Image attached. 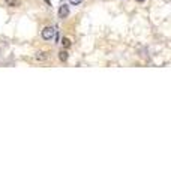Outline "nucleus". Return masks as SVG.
<instances>
[{"instance_id":"nucleus-1","label":"nucleus","mask_w":171,"mask_h":180,"mask_svg":"<svg viewBox=\"0 0 171 180\" xmlns=\"http://www.w3.org/2000/svg\"><path fill=\"white\" fill-rule=\"evenodd\" d=\"M41 36H42L44 41H51V39H54V36H56V29H54V27H45V29L41 32Z\"/></svg>"},{"instance_id":"nucleus-2","label":"nucleus","mask_w":171,"mask_h":180,"mask_svg":"<svg viewBox=\"0 0 171 180\" xmlns=\"http://www.w3.org/2000/svg\"><path fill=\"white\" fill-rule=\"evenodd\" d=\"M69 17V6L66 3H62L60 8H59V18L65 20V18H68Z\"/></svg>"},{"instance_id":"nucleus-3","label":"nucleus","mask_w":171,"mask_h":180,"mask_svg":"<svg viewBox=\"0 0 171 180\" xmlns=\"http://www.w3.org/2000/svg\"><path fill=\"white\" fill-rule=\"evenodd\" d=\"M33 57H35L36 62L42 63V62H47V60L50 59V53H47V51H38V53H36Z\"/></svg>"},{"instance_id":"nucleus-4","label":"nucleus","mask_w":171,"mask_h":180,"mask_svg":"<svg viewBox=\"0 0 171 180\" xmlns=\"http://www.w3.org/2000/svg\"><path fill=\"white\" fill-rule=\"evenodd\" d=\"M5 3H6V6H11V8H17L21 5L20 0H5Z\"/></svg>"},{"instance_id":"nucleus-5","label":"nucleus","mask_w":171,"mask_h":180,"mask_svg":"<svg viewBox=\"0 0 171 180\" xmlns=\"http://www.w3.org/2000/svg\"><path fill=\"white\" fill-rule=\"evenodd\" d=\"M68 57H69V56H68V51L62 50L60 53H59V60H60V62H66V60H68Z\"/></svg>"},{"instance_id":"nucleus-6","label":"nucleus","mask_w":171,"mask_h":180,"mask_svg":"<svg viewBox=\"0 0 171 180\" xmlns=\"http://www.w3.org/2000/svg\"><path fill=\"white\" fill-rule=\"evenodd\" d=\"M62 45L65 48H69L71 47V39H69V38H63V39H62Z\"/></svg>"},{"instance_id":"nucleus-7","label":"nucleus","mask_w":171,"mask_h":180,"mask_svg":"<svg viewBox=\"0 0 171 180\" xmlns=\"http://www.w3.org/2000/svg\"><path fill=\"white\" fill-rule=\"evenodd\" d=\"M68 2H69L72 6H78V5L83 3V0H68Z\"/></svg>"},{"instance_id":"nucleus-8","label":"nucleus","mask_w":171,"mask_h":180,"mask_svg":"<svg viewBox=\"0 0 171 180\" xmlns=\"http://www.w3.org/2000/svg\"><path fill=\"white\" fill-rule=\"evenodd\" d=\"M135 2H138V3H144L146 0H135Z\"/></svg>"}]
</instances>
